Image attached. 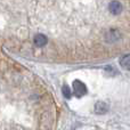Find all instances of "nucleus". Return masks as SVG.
<instances>
[{"instance_id": "obj_3", "label": "nucleus", "mask_w": 130, "mask_h": 130, "mask_svg": "<svg viewBox=\"0 0 130 130\" xmlns=\"http://www.w3.org/2000/svg\"><path fill=\"white\" fill-rule=\"evenodd\" d=\"M33 42L37 47L41 48V47H43V46H46V43L48 42V39L45 34H36V37H34V39H33Z\"/></svg>"}, {"instance_id": "obj_4", "label": "nucleus", "mask_w": 130, "mask_h": 130, "mask_svg": "<svg viewBox=\"0 0 130 130\" xmlns=\"http://www.w3.org/2000/svg\"><path fill=\"white\" fill-rule=\"evenodd\" d=\"M107 111H108V106L104 102H97L95 104V113H97V114H99V115L105 114Z\"/></svg>"}, {"instance_id": "obj_5", "label": "nucleus", "mask_w": 130, "mask_h": 130, "mask_svg": "<svg viewBox=\"0 0 130 130\" xmlns=\"http://www.w3.org/2000/svg\"><path fill=\"white\" fill-rule=\"evenodd\" d=\"M120 65L122 69L130 71V55H124L120 58Z\"/></svg>"}, {"instance_id": "obj_2", "label": "nucleus", "mask_w": 130, "mask_h": 130, "mask_svg": "<svg viewBox=\"0 0 130 130\" xmlns=\"http://www.w3.org/2000/svg\"><path fill=\"white\" fill-rule=\"evenodd\" d=\"M108 10H110V13L113 14V15H119L122 11V5L120 4L119 1H117V0L111 1L110 5H108Z\"/></svg>"}, {"instance_id": "obj_1", "label": "nucleus", "mask_w": 130, "mask_h": 130, "mask_svg": "<svg viewBox=\"0 0 130 130\" xmlns=\"http://www.w3.org/2000/svg\"><path fill=\"white\" fill-rule=\"evenodd\" d=\"M73 91L76 97H82L87 94V87L83 82L79 80L73 81Z\"/></svg>"}, {"instance_id": "obj_6", "label": "nucleus", "mask_w": 130, "mask_h": 130, "mask_svg": "<svg viewBox=\"0 0 130 130\" xmlns=\"http://www.w3.org/2000/svg\"><path fill=\"white\" fill-rule=\"evenodd\" d=\"M62 92H63V96L65 97V98H71V90H70V87L63 86V88H62Z\"/></svg>"}]
</instances>
